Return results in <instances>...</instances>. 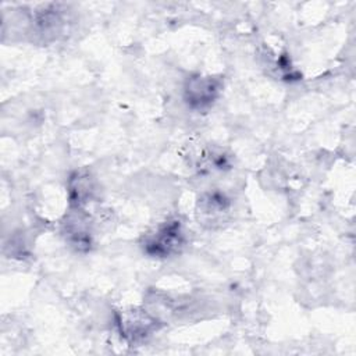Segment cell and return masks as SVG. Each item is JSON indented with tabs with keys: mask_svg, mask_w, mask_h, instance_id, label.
Here are the masks:
<instances>
[{
	"mask_svg": "<svg viewBox=\"0 0 356 356\" xmlns=\"http://www.w3.org/2000/svg\"><path fill=\"white\" fill-rule=\"evenodd\" d=\"M67 192L71 209H85L96 195L95 178L86 170L75 171L68 179Z\"/></svg>",
	"mask_w": 356,
	"mask_h": 356,
	"instance_id": "6",
	"label": "cell"
},
{
	"mask_svg": "<svg viewBox=\"0 0 356 356\" xmlns=\"http://www.w3.org/2000/svg\"><path fill=\"white\" fill-rule=\"evenodd\" d=\"M186 243V234L184 224L179 218H167L146 234L140 239V248L143 253L156 259H168L182 252Z\"/></svg>",
	"mask_w": 356,
	"mask_h": 356,
	"instance_id": "1",
	"label": "cell"
},
{
	"mask_svg": "<svg viewBox=\"0 0 356 356\" xmlns=\"http://www.w3.org/2000/svg\"><path fill=\"white\" fill-rule=\"evenodd\" d=\"M224 82L216 75H191L184 83V102L195 111L211 107L222 92Z\"/></svg>",
	"mask_w": 356,
	"mask_h": 356,
	"instance_id": "4",
	"label": "cell"
},
{
	"mask_svg": "<svg viewBox=\"0 0 356 356\" xmlns=\"http://www.w3.org/2000/svg\"><path fill=\"white\" fill-rule=\"evenodd\" d=\"M195 213L202 227L207 229L221 228L231 218L232 202L221 191H206L197 197Z\"/></svg>",
	"mask_w": 356,
	"mask_h": 356,
	"instance_id": "3",
	"label": "cell"
},
{
	"mask_svg": "<svg viewBox=\"0 0 356 356\" xmlns=\"http://www.w3.org/2000/svg\"><path fill=\"white\" fill-rule=\"evenodd\" d=\"M61 227L65 242H68L76 252H88L92 248V224L85 209H71Z\"/></svg>",
	"mask_w": 356,
	"mask_h": 356,
	"instance_id": "5",
	"label": "cell"
},
{
	"mask_svg": "<svg viewBox=\"0 0 356 356\" xmlns=\"http://www.w3.org/2000/svg\"><path fill=\"white\" fill-rule=\"evenodd\" d=\"M115 324L121 337L131 345L147 341L160 325L156 316L140 307H128L117 312Z\"/></svg>",
	"mask_w": 356,
	"mask_h": 356,
	"instance_id": "2",
	"label": "cell"
}]
</instances>
